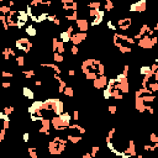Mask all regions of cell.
I'll return each mask as SVG.
<instances>
[{
    "instance_id": "cell-2",
    "label": "cell",
    "mask_w": 158,
    "mask_h": 158,
    "mask_svg": "<svg viewBox=\"0 0 158 158\" xmlns=\"http://www.w3.org/2000/svg\"><path fill=\"white\" fill-rule=\"evenodd\" d=\"M106 83H108V79L105 75H98L93 80V85L95 89H103L106 87Z\"/></svg>"
},
{
    "instance_id": "cell-6",
    "label": "cell",
    "mask_w": 158,
    "mask_h": 158,
    "mask_svg": "<svg viewBox=\"0 0 158 158\" xmlns=\"http://www.w3.org/2000/svg\"><path fill=\"white\" fill-rule=\"evenodd\" d=\"M22 95L29 99V100H35V93H33V90L30 89L29 87H24L22 88Z\"/></svg>"
},
{
    "instance_id": "cell-4",
    "label": "cell",
    "mask_w": 158,
    "mask_h": 158,
    "mask_svg": "<svg viewBox=\"0 0 158 158\" xmlns=\"http://www.w3.org/2000/svg\"><path fill=\"white\" fill-rule=\"evenodd\" d=\"M58 118L61 120L62 125L66 126V127H68L69 122H71V120H72V115L69 114V112H66V111H63V112H62V114H59V115H58Z\"/></svg>"
},
{
    "instance_id": "cell-10",
    "label": "cell",
    "mask_w": 158,
    "mask_h": 158,
    "mask_svg": "<svg viewBox=\"0 0 158 158\" xmlns=\"http://www.w3.org/2000/svg\"><path fill=\"white\" fill-rule=\"evenodd\" d=\"M64 44H66V43L58 41V43H57V48H56V52H58V53H61V54H63V53L66 52V47H64Z\"/></svg>"
},
{
    "instance_id": "cell-5",
    "label": "cell",
    "mask_w": 158,
    "mask_h": 158,
    "mask_svg": "<svg viewBox=\"0 0 158 158\" xmlns=\"http://www.w3.org/2000/svg\"><path fill=\"white\" fill-rule=\"evenodd\" d=\"M77 25H78L80 32H85L89 29V24L85 19H77Z\"/></svg>"
},
{
    "instance_id": "cell-19",
    "label": "cell",
    "mask_w": 158,
    "mask_h": 158,
    "mask_svg": "<svg viewBox=\"0 0 158 158\" xmlns=\"http://www.w3.org/2000/svg\"><path fill=\"white\" fill-rule=\"evenodd\" d=\"M152 142L153 143H158V138H157V136H156V133H151V138H150Z\"/></svg>"
},
{
    "instance_id": "cell-12",
    "label": "cell",
    "mask_w": 158,
    "mask_h": 158,
    "mask_svg": "<svg viewBox=\"0 0 158 158\" xmlns=\"http://www.w3.org/2000/svg\"><path fill=\"white\" fill-rule=\"evenodd\" d=\"M63 94L66 95V97H73L74 95V92H73V88H71V87H66L64 88V90H63Z\"/></svg>"
},
{
    "instance_id": "cell-13",
    "label": "cell",
    "mask_w": 158,
    "mask_h": 158,
    "mask_svg": "<svg viewBox=\"0 0 158 158\" xmlns=\"http://www.w3.org/2000/svg\"><path fill=\"white\" fill-rule=\"evenodd\" d=\"M114 9V4H112V0H106L105 1V10L111 11Z\"/></svg>"
},
{
    "instance_id": "cell-20",
    "label": "cell",
    "mask_w": 158,
    "mask_h": 158,
    "mask_svg": "<svg viewBox=\"0 0 158 158\" xmlns=\"http://www.w3.org/2000/svg\"><path fill=\"white\" fill-rule=\"evenodd\" d=\"M116 106L115 105H109V112H111V114H115L116 112Z\"/></svg>"
},
{
    "instance_id": "cell-14",
    "label": "cell",
    "mask_w": 158,
    "mask_h": 158,
    "mask_svg": "<svg viewBox=\"0 0 158 158\" xmlns=\"http://www.w3.org/2000/svg\"><path fill=\"white\" fill-rule=\"evenodd\" d=\"M100 1H94V3H89L88 4V8L89 9H99L100 8Z\"/></svg>"
},
{
    "instance_id": "cell-15",
    "label": "cell",
    "mask_w": 158,
    "mask_h": 158,
    "mask_svg": "<svg viewBox=\"0 0 158 158\" xmlns=\"http://www.w3.org/2000/svg\"><path fill=\"white\" fill-rule=\"evenodd\" d=\"M16 63H18L19 66H21V67H24L25 66V57H22V56L16 57Z\"/></svg>"
},
{
    "instance_id": "cell-16",
    "label": "cell",
    "mask_w": 158,
    "mask_h": 158,
    "mask_svg": "<svg viewBox=\"0 0 158 158\" xmlns=\"http://www.w3.org/2000/svg\"><path fill=\"white\" fill-rule=\"evenodd\" d=\"M114 20H109L108 21V27H109V30H117V27H116V25H114V22H112Z\"/></svg>"
},
{
    "instance_id": "cell-11",
    "label": "cell",
    "mask_w": 158,
    "mask_h": 158,
    "mask_svg": "<svg viewBox=\"0 0 158 158\" xmlns=\"http://www.w3.org/2000/svg\"><path fill=\"white\" fill-rule=\"evenodd\" d=\"M53 59H54V62H57V63H62V62L64 61L63 54H61V53H58V52H54V53H53Z\"/></svg>"
},
{
    "instance_id": "cell-8",
    "label": "cell",
    "mask_w": 158,
    "mask_h": 158,
    "mask_svg": "<svg viewBox=\"0 0 158 158\" xmlns=\"http://www.w3.org/2000/svg\"><path fill=\"white\" fill-rule=\"evenodd\" d=\"M26 33H27L29 36H31V37L37 36V30H36V27L33 26V25L27 26V27H26Z\"/></svg>"
},
{
    "instance_id": "cell-1",
    "label": "cell",
    "mask_w": 158,
    "mask_h": 158,
    "mask_svg": "<svg viewBox=\"0 0 158 158\" xmlns=\"http://www.w3.org/2000/svg\"><path fill=\"white\" fill-rule=\"evenodd\" d=\"M15 46H16V48H18V49H21L22 52L29 53L31 47H32V43L27 38H20V40H16Z\"/></svg>"
},
{
    "instance_id": "cell-18",
    "label": "cell",
    "mask_w": 158,
    "mask_h": 158,
    "mask_svg": "<svg viewBox=\"0 0 158 158\" xmlns=\"http://www.w3.org/2000/svg\"><path fill=\"white\" fill-rule=\"evenodd\" d=\"M22 140H24V142H29V140H30V133H29V132H25L24 136H22Z\"/></svg>"
},
{
    "instance_id": "cell-9",
    "label": "cell",
    "mask_w": 158,
    "mask_h": 158,
    "mask_svg": "<svg viewBox=\"0 0 158 158\" xmlns=\"http://www.w3.org/2000/svg\"><path fill=\"white\" fill-rule=\"evenodd\" d=\"M103 97H104V99H106V100L111 99V98H112V89L109 88V87H106V88L103 90Z\"/></svg>"
},
{
    "instance_id": "cell-17",
    "label": "cell",
    "mask_w": 158,
    "mask_h": 158,
    "mask_svg": "<svg viewBox=\"0 0 158 158\" xmlns=\"http://www.w3.org/2000/svg\"><path fill=\"white\" fill-rule=\"evenodd\" d=\"M71 52H72V54H73V56H77V54L79 53V48H78V46H75V44H73L72 48H71Z\"/></svg>"
},
{
    "instance_id": "cell-7",
    "label": "cell",
    "mask_w": 158,
    "mask_h": 158,
    "mask_svg": "<svg viewBox=\"0 0 158 158\" xmlns=\"http://www.w3.org/2000/svg\"><path fill=\"white\" fill-rule=\"evenodd\" d=\"M71 36H72V33H69L68 31L59 32V40H61V42H63V43H69L71 42Z\"/></svg>"
},
{
    "instance_id": "cell-3",
    "label": "cell",
    "mask_w": 158,
    "mask_h": 158,
    "mask_svg": "<svg viewBox=\"0 0 158 158\" xmlns=\"http://www.w3.org/2000/svg\"><path fill=\"white\" fill-rule=\"evenodd\" d=\"M131 25H132V20L130 18L128 19L125 18V19H118L117 20V26L116 27H118V29L122 30V31H126L131 27Z\"/></svg>"
}]
</instances>
